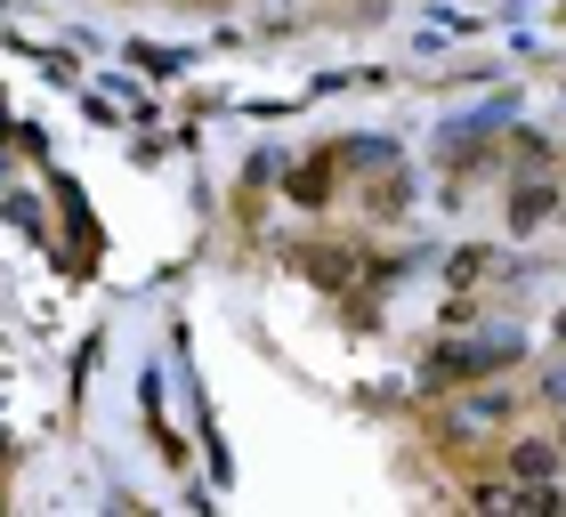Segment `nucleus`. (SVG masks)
Listing matches in <instances>:
<instances>
[{"mask_svg": "<svg viewBox=\"0 0 566 517\" xmlns=\"http://www.w3.org/2000/svg\"><path fill=\"white\" fill-rule=\"evenodd\" d=\"M510 469L526 485H543V477H558V445H510Z\"/></svg>", "mask_w": 566, "mask_h": 517, "instance_id": "f03ea898", "label": "nucleus"}, {"mask_svg": "<svg viewBox=\"0 0 566 517\" xmlns=\"http://www.w3.org/2000/svg\"><path fill=\"white\" fill-rule=\"evenodd\" d=\"M551 404H566V372H551Z\"/></svg>", "mask_w": 566, "mask_h": 517, "instance_id": "423d86ee", "label": "nucleus"}, {"mask_svg": "<svg viewBox=\"0 0 566 517\" xmlns=\"http://www.w3.org/2000/svg\"><path fill=\"white\" fill-rule=\"evenodd\" d=\"M324 187H332V162H307V170L292 178V194H300V202H324Z\"/></svg>", "mask_w": 566, "mask_h": 517, "instance_id": "39448f33", "label": "nucleus"}, {"mask_svg": "<svg viewBox=\"0 0 566 517\" xmlns=\"http://www.w3.org/2000/svg\"><path fill=\"white\" fill-rule=\"evenodd\" d=\"M502 412H510V397H502V388H478V397H470V412H461V421H470V429H485V421H502Z\"/></svg>", "mask_w": 566, "mask_h": 517, "instance_id": "20e7f679", "label": "nucleus"}, {"mask_svg": "<svg viewBox=\"0 0 566 517\" xmlns=\"http://www.w3.org/2000/svg\"><path fill=\"white\" fill-rule=\"evenodd\" d=\"M478 372H485L478 340H453V348H437V356H429V388H461V380H478Z\"/></svg>", "mask_w": 566, "mask_h": 517, "instance_id": "f257e3e1", "label": "nucleus"}, {"mask_svg": "<svg viewBox=\"0 0 566 517\" xmlns=\"http://www.w3.org/2000/svg\"><path fill=\"white\" fill-rule=\"evenodd\" d=\"M551 202H558L551 187H518V202H510V226H543V219H551Z\"/></svg>", "mask_w": 566, "mask_h": 517, "instance_id": "7ed1b4c3", "label": "nucleus"}]
</instances>
